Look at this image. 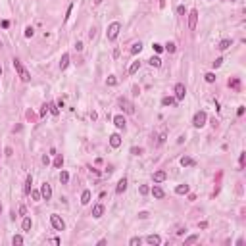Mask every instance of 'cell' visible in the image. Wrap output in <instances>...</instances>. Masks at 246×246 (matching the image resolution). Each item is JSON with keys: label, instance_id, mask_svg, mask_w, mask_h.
<instances>
[{"label": "cell", "instance_id": "ee69618b", "mask_svg": "<svg viewBox=\"0 0 246 246\" xmlns=\"http://www.w3.org/2000/svg\"><path fill=\"white\" fill-rule=\"evenodd\" d=\"M71 10H73V4H69V8H67V12H65V19H69V15H71Z\"/></svg>", "mask_w": 246, "mask_h": 246}, {"label": "cell", "instance_id": "52a82bcc", "mask_svg": "<svg viewBox=\"0 0 246 246\" xmlns=\"http://www.w3.org/2000/svg\"><path fill=\"white\" fill-rule=\"evenodd\" d=\"M196 21H198V10H191V14H189V29H194Z\"/></svg>", "mask_w": 246, "mask_h": 246}, {"label": "cell", "instance_id": "484cf974", "mask_svg": "<svg viewBox=\"0 0 246 246\" xmlns=\"http://www.w3.org/2000/svg\"><path fill=\"white\" fill-rule=\"evenodd\" d=\"M60 183H62V185H67V183H69V173H67V171L60 173Z\"/></svg>", "mask_w": 246, "mask_h": 246}, {"label": "cell", "instance_id": "3957f363", "mask_svg": "<svg viewBox=\"0 0 246 246\" xmlns=\"http://www.w3.org/2000/svg\"><path fill=\"white\" fill-rule=\"evenodd\" d=\"M206 121H208L206 111H196V114H194V119H192V125H194L196 129H200V127L206 125Z\"/></svg>", "mask_w": 246, "mask_h": 246}, {"label": "cell", "instance_id": "816d5d0a", "mask_svg": "<svg viewBox=\"0 0 246 246\" xmlns=\"http://www.w3.org/2000/svg\"><path fill=\"white\" fill-rule=\"evenodd\" d=\"M139 217H140V219H146V217H148V212H140Z\"/></svg>", "mask_w": 246, "mask_h": 246}, {"label": "cell", "instance_id": "91938a15", "mask_svg": "<svg viewBox=\"0 0 246 246\" xmlns=\"http://www.w3.org/2000/svg\"><path fill=\"white\" fill-rule=\"evenodd\" d=\"M231 2H235V0H231Z\"/></svg>", "mask_w": 246, "mask_h": 246}, {"label": "cell", "instance_id": "bcb514c9", "mask_svg": "<svg viewBox=\"0 0 246 246\" xmlns=\"http://www.w3.org/2000/svg\"><path fill=\"white\" fill-rule=\"evenodd\" d=\"M131 152L135 154V156H139V154H142V148H131Z\"/></svg>", "mask_w": 246, "mask_h": 246}, {"label": "cell", "instance_id": "f1b7e54d", "mask_svg": "<svg viewBox=\"0 0 246 246\" xmlns=\"http://www.w3.org/2000/svg\"><path fill=\"white\" fill-rule=\"evenodd\" d=\"M173 104H175V98H171V96L162 98V106H173Z\"/></svg>", "mask_w": 246, "mask_h": 246}, {"label": "cell", "instance_id": "7dc6e473", "mask_svg": "<svg viewBox=\"0 0 246 246\" xmlns=\"http://www.w3.org/2000/svg\"><path fill=\"white\" fill-rule=\"evenodd\" d=\"M75 50H83V42H79V41H77V42H75Z\"/></svg>", "mask_w": 246, "mask_h": 246}, {"label": "cell", "instance_id": "30bf717a", "mask_svg": "<svg viewBox=\"0 0 246 246\" xmlns=\"http://www.w3.org/2000/svg\"><path fill=\"white\" fill-rule=\"evenodd\" d=\"M119 104L123 106V110H125L127 114H135V108H133V104H131L129 100H125V98H119Z\"/></svg>", "mask_w": 246, "mask_h": 246}, {"label": "cell", "instance_id": "1f68e13d", "mask_svg": "<svg viewBox=\"0 0 246 246\" xmlns=\"http://www.w3.org/2000/svg\"><path fill=\"white\" fill-rule=\"evenodd\" d=\"M204 79H206V83H214L217 77H215V73H206V75H204Z\"/></svg>", "mask_w": 246, "mask_h": 246}, {"label": "cell", "instance_id": "ab89813d", "mask_svg": "<svg viewBox=\"0 0 246 246\" xmlns=\"http://www.w3.org/2000/svg\"><path fill=\"white\" fill-rule=\"evenodd\" d=\"M152 48H154V50H156V52H158V54H160V52L163 50V46H162V44H158V42H154V44H152Z\"/></svg>", "mask_w": 246, "mask_h": 246}, {"label": "cell", "instance_id": "e0dca14e", "mask_svg": "<svg viewBox=\"0 0 246 246\" xmlns=\"http://www.w3.org/2000/svg\"><path fill=\"white\" fill-rule=\"evenodd\" d=\"M31 185H33V177L27 175V179H25V185H23V192H25V194H29V192H31Z\"/></svg>", "mask_w": 246, "mask_h": 246}, {"label": "cell", "instance_id": "d6a6232c", "mask_svg": "<svg viewBox=\"0 0 246 246\" xmlns=\"http://www.w3.org/2000/svg\"><path fill=\"white\" fill-rule=\"evenodd\" d=\"M12 244H23V237H21V235H15L14 238H12Z\"/></svg>", "mask_w": 246, "mask_h": 246}, {"label": "cell", "instance_id": "5bb4252c", "mask_svg": "<svg viewBox=\"0 0 246 246\" xmlns=\"http://www.w3.org/2000/svg\"><path fill=\"white\" fill-rule=\"evenodd\" d=\"M146 242L152 244V246H160L162 244V238H160L158 235H150V237H146Z\"/></svg>", "mask_w": 246, "mask_h": 246}, {"label": "cell", "instance_id": "f5cc1de1", "mask_svg": "<svg viewBox=\"0 0 246 246\" xmlns=\"http://www.w3.org/2000/svg\"><path fill=\"white\" fill-rule=\"evenodd\" d=\"M238 162H240V167L244 165V152H240V158H238Z\"/></svg>", "mask_w": 246, "mask_h": 246}, {"label": "cell", "instance_id": "ac0fdd59", "mask_svg": "<svg viewBox=\"0 0 246 246\" xmlns=\"http://www.w3.org/2000/svg\"><path fill=\"white\" fill-rule=\"evenodd\" d=\"M90 196H93V194H90V191H83V194H81V204L87 206L88 202H90Z\"/></svg>", "mask_w": 246, "mask_h": 246}, {"label": "cell", "instance_id": "f6af8a7d", "mask_svg": "<svg viewBox=\"0 0 246 246\" xmlns=\"http://www.w3.org/2000/svg\"><path fill=\"white\" fill-rule=\"evenodd\" d=\"M198 229H208V221H200L198 223Z\"/></svg>", "mask_w": 246, "mask_h": 246}, {"label": "cell", "instance_id": "9a60e30c", "mask_svg": "<svg viewBox=\"0 0 246 246\" xmlns=\"http://www.w3.org/2000/svg\"><path fill=\"white\" fill-rule=\"evenodd\" d=\"M114 125H116L117 129H125V117H123V116H116V117H114Z\"/></svg>", "mask_w": 246, "mask_h": 246}, {"label": "cell", "instance_id": "d590c367", "mask_svg": "<svg viewBox=\"0 0 246 246\" xmlns=\"http://www.w3.org/2000/svg\"><path fill=\"white\" fill-rule=\"evenodd\" d=\"M140 242H142V240H140L139 237H133V238L129 240V244H131V246H140Z\"/></svg>", "mask_w": 246, "mask_h": 246}, {"label": "cell", "instance_id": "7c38bea8", "mask_svg": "<svg viewBox=\"0 0 246 246\" xmlns=\"http://www.w3.org/2000/svg\"><path fill=\"white\" fill-rule=\"evenodd\" d=\"M125 191H127V179L123 177V179H119V183H117L116 192H117V194H121V192H125Z\"/></svg>", "mask_w": 246, "mask_h": 246}, {"label": "cell", "instance_id": "db71d44e", "mask_svg": "<svg viewBox=\"0 0 246 246\" xmlns=\"http://www.w3.org/2000/svg\"><path fill=\"white\" fill-rule=\"evenodd\" d=\"M133 94H135V96H139V94H140V88L135 87V88H133Z\"/></svg>", "mask_w": 246, "mask_h": 246}, {"label": "cell", "instance_id": "4fadbf2b", "mask_svg": "<svg viewBox=\"0 0 246 246\" xmlns=\"http://www.w3.org/2000/svg\"><path fill=\"white\" fill-rule=\"evenodd\" d=\"M102 214H104V206H102V204H96V206L93 208V217L98 219V217H102Z\"/></svg>", "mask_w": 246, "mask_h": 246}, {"label": "cell", "instance_id": "9c48e42d", "mask_svg": "<svg viewBox=\"0 0 246 246\" xmlns=\"http://www.w3.org/2000/svg\"><path fill=\"white\" fill-rule=\"evenodd\" d=\"M165 179H167V173L162 171V169H160V171H156V173L152 175V181H154V183H163Z\"/></svg>", "mask_w": 246, "mask_h": 246}, {"label": "cell", "instance_id": "603a6c76", "mask_svg": "<svg viewBox=\"0 0 246 246\" xmlns=\"http://www.w3.org/2000/svg\"><path fill=\"white\" fill-rule=\"evenodd\" d=\"M148 64L152 65V67H160V65H162V60H160L158 56H152V58L148 60Z\"/></svg>", "mask_w": 246, "mask_h": 246}, {"label": "cell", "instance_id": "6f0895ef", "mask_svg": "<svg viewBox=\"0 0 246 246\" xmlns=\"http://www.w3.org/2000/svg\"><path fill=\"white\" fill-rule=\"evenodd\" d=\"M0 75H2V65H0Z\"/></svg>", "mask_w": 246, "mask_h": 246}, {"label": "cell", "instance_id": "f35d334b", "mask_svg": "<svg viewBox=\"0 0 246 246\" xmlns=\"http://www.w3.org/2000/svg\"><path fill=\"white\" fill-rule=\"evenodd\" d=\"M177 14H179V15H185L186 14V8H185V6H177Z\"/></svg>", "mask_w": 246, "mask_h": 246}, {"label": "cell", "instance_id": "b9f144b4", "mask_svg": "<svg viewBox=\"0 0 246 246\" xmlns=\"http://www.w3.org/2000/svg\"><path fill=\"white\" fill-rule=\"evenodd\" d=\"M33 33H35V31H33V27H27V29H25V37H33Z\"/></svg>", "mask_w": 246, "mask_h": 246}, {"label": "cell", "instance_id": "4dcf8cb0", "mask_svg": "<svg viewBox=\"0 0 246 246\" xmlns=\"http://www.w3.org/2000/svg\"><path fill=\"white\" fill-rule=\"evenodd\" d=\"M29 194H31V198L35 200V202H39V200L42 198V196H41V191H31V192H29Z\"/></svg>", "mask_w": 246, "mask_h": 246}, {"label": "cell", "instance_id": "2e32d148", "mask_svg": "<svg viewBox=\"0 0 246 246\" xmlns=\"http://www.w3.org/2000/svg\"><path fill=\"white\" fill-rule=\"evenodd\" d=\"M69 65V54L65 52V54H62V60H60V69H65Z\"/></svg>", "mask_w": 246, "mask_h": 246}, {"label": "cell", "instance_id": "8992f818", "mask_svg": "<svg viewBox=\"0 0 246 246\" xmlns=\"http://www.w3.org/2000/svg\"><path fill=\"white\" fill-rule=\"evenodd\" d=\"M41 196H42V200H50V198H52V186L48 185V183H42V186H41Z\"/></svg>", "mask_w": 246, "mask_h": 246}, {"label": "cell", "instance_id": "d6986e66", "mask_svg": "<svg viewBox=\"0 0 246 246\" xmlns=\"http://www.w3.org/2000/svg\"><path fill=\"white\" fill-rule=\"evenodd\" d=\"M231 44H233V41H231V39H223V41L219 42V46H217V48L223 52V50H227V48L231 46Z\"/></svg>", "mask_w": 246, "mask_h": 246}, {"label": "cell", "instance_id": "ba28073f", "mask_svg": "<svg viewBox=\"0 0 246 246\" xmlns=\"http://www.w3.org/2000/svg\"><path fill=\"white\" fill-rule=\"evenodd\" d=\"M150 192H152V194H154V198H158V200H162L163 196H165V192H163V189H162V186H158V183H156V185L152 186V191H150Z\"/></svg>", "mask_w": 246, "mask_h": 246}, {"label": "cell", "instance_id": "f546056e", "mask_svg": "<svg viewBox=\"0 0 246 246\" xmlns=\"http://www.w3.org/2000/svg\"><path fill=\"white\" fill-rule=\"evenodd\" d=\"M196 240H198V235H191V237H189V238L185 240V246H189V244H194Z\"/></svg>", "mask_w": 246, "mask_h": 246}, {"label": "cell", "instance_id": "7402d4cb", "mask_svg": "<svg viewBox=\"0 0 246 246\" xmlns=\"http://www.w3.org/2000/svg\"><path fill=\"white\" fill-rule=\"evenodd\" d=\"M48 111H50L52 116H58V114H60V108H58V104L50 102V104H48Z\"/></svg>", "mask_w": 246, "mask_h": 246}, {"label": "cell", "instance_id": "9f6ffc18", "mask_svg": "<svg viewBox=\"0 0 246 246\" xmlns=\"http://www.w3.org/2000/svg\"><path fill=\"white\" fill-rule=\"evenodd\" d=\"M94 4H96V6H98V4H102V0H94Z\"/></svg>", "mask_w": 246, "mask_h": 246}, {"label": "cell", "instance_id": "836d02e7", "mask_svg": "<svg viewBox=\"0 0 246 246\" xmlns=\"http://www.w3.org/2000/svg\"><path fill=\"white\" fill-rule=\"evenodd\" d=\"M229 87H233V88H237V90H238V88H240V81H238V79H231V81H229Z\"/></svg>", "mask_w": 246, "mask_h": 246}, {"label": "cell", "instance_id": "74e56055", "mask_svg": "<svg viewBox=\"0 0 246 246\" xmlns=\"http://www.w3.org/2000/svg\"><path fill=\"white\" fill-rule=\"evenodd\" d=\"M139 191H140V194H148V192H150V186L148 185H140Z\"/></svg>", "mask_w": 246, "mask_h": 246}, {"label": "cell", "instance_id": "7bdbcfd3", "mask_svg": "<svg viewBox=\"0 0 246 246\" xmlns=\"http://www.w3.org/2000/svg\"><path fill=\"white\" fill-rule=\"evenodd\" d=\"M221 64H223V58H215V62H214V67H219Z\"/></svg>", "mask_w": 246, "mask_h": 246}, {"label": "cell", "instance_id": "277c9868", "mask_svg": "<svg viewBox=\"0 0 246 246\" xmlns=\"http://www.w3.org/2000/svg\"><path fill=\"white\" fill-rule=\"evenodd\" d=\"M50 223H52V227H54L56 231H64V229H65L64 219H62L58 214H52V215H50Z\"/></svg>", "mask_w": 246, "mask_h": 246}, {"label": "cell", "instance_id": "e575fe53", "mask_svg": "<svg viewBox=\"0 0 246 246\" xmlns=\"http://www.w3.org/2000/svg\"><path fill=\"white\" fill-rule=\"evenodd\" d=\"M163 48H165V50L169 52V54H173V52H175V42H167V44H165Z\"/></svg>", "mask_w": 246, "mask_h": 246}, {"label": "cell", "instance_id": "4316f807", "mask_svg": "<svg viewBox=\"0 0 246 246\" xmlns=\"http://www.w3.org/2000/svg\"><path fill=\"white\" fill-rule=\"evenodd\" d=\"M139 67H140V62H133V64L129 65V73H131V75H135L137 71H139Z\"/></svg>", "mask_w": 246, "mask_h": 246}, {"label": "cell", "instance_id": "5b68a950", "mask_svg": "<svg viewBox=\"0 0 246 246\" xmlns=\"http://www.w3.org/2000/svg\"><path fill=\"white\" fill-rule=\"evenodd\" d=\"M185 94H186V88L183 83H177L175 85V100L179 102V100H185Z\"/></svg>", "mask_w": 246, "mask_h": 246}, {"label": "cell", "instance_id": "680465c9", "mask_svg": "<svg viewBox=\"0 0 246 246\" xmlns=\"http://www.w3.org/2000/svg\"><path fill=\"white\" fill-rule=\"evenodd\" d=\"M0 214H2V204H0Z\"/></svg>", "mask_w": 246, "mask_h": 246}, {"label": "cell", "instance_id": "83f0119b", "mask_svg": "<svg viewBox=\"0 0 246 246\" xmlns=\"http://www.w3.org/2000/svg\"><path fill=\"white\" fill-rule=\"evenodd\" d=\"M64 165V156L62 154H56V158H54V167H62Z\"/></svg>", "mask_w": 246, "mask_h": 246}, {"label": "cell", "instance_id": "11a10c76", "mask_svg": "<svg viewBox=\"0 0 246 246\" xmlns=\"http://www.w3.org/2000/svg\"><path fill=\"white\" fill-rule=\"evenodd\" d=\"M237 114H238V116H242V114H244V106H238V110H237Z\"/></svg>", "mask_w": 246, "mask_h": 246}, {"label": "cell", "instance_id": "c3c4849f", "mask_svg": "<svg viewBox=\"0 0 246 246\" xmlns=\"http://www.w3.org/2000/svg\"><path fill=\"white\" fill-rule=\"evenodd\" d=\"M46 111H48V106H42V110H41V117L46 116Z\"/></svg>", "mask_w": 246, "mask_h": 246}, {"label": "cell", "instance_id": "f907efd6", "mask_svg": "<svg viewBox=\"0 0 246 246\" xmlns=\"http://www.w3.org/2000/svg\"><path fill=\"white\" fill-rule=\"evenodd\" d=\"M42 163H44V165H48V163H50V158H48V156H42Z\"/></svg>", "mask_w": 246, "mask_h": 246}, {"label": "cell", "instance_id": "cb8c5ba5", "mask_svg": "<svg viewBox=\"0 0 246 246\" xmlns=\"http://www.w3.org/2000/svg\"><path fill=\"white\" fill-rule=\"evenodd\" d=\"M181 165H183V167H186V165H194V160L189 158V156H183V158H181Z\"/></svg>", "mask_w": 246, "mask_h": 246}, {"label": "cell", "instance_id": "681fc988", "mask_svg": "<svg viewBox=\"0 0 246 246\" xmlns=\"http://www.w3.org/2000/svg\"><path fill=\"white\" fill-rule=\"evenodd\" d=\"M27 214V210H25V206H19V215H25Z\"/></svg>", "mask_w": 246, "mask_h": 246}, {"label": "cell", "instance_id": "44dd1931", "mask_svg": "<svg viewBox=\"0 0 246 246\" xmlns=\"http://www.w3.org/2000/svg\"><path fill=\"white\" fill-rule=\"evenodd\" d=\"M140 50H142V42L139 41V42H135V44L131 46V50H129V52H131V54H133V56H135V54H139Z\"/></svg>", "mask_w": 246, "mask_h": 246}, {"label": "cell", "instance_id": "8d00e7d4", "mask_svg": "<svg viewBox=\"0 0 246 246\" xmlns=\"http://www.w3.org/2000/svg\"><path fill=\"white\" fill-rule=\"evenodd\" d=\"M106 83L110 85V87H116V85H117V79H116V77H114V75H110V77H108V81H106Z\"/></svg>", "mask_w": 246, "mask_h": 246}, {"label": "cell", "instance_id": "8fae6325", "mask_svg": "<svg viewBox=\"0 0 246 246\" xmlns=\"http://www.w3.org/2000/svg\"><path fill=\"white\" fill-rule=\"evenodd\" d=\"M110 146L111 148H119L121 146V137L117 135V133H114V135L110 137Z\"/></svg>", "mask_w": 246, "mask_h": 246}, {"label": "cell", "instance_id": "6da1fadb", "mask_svg": "<svg viewBox=\"0 0 246 246\" xmlns=\"http://www.w3.org/2000/svg\"><path fill=\"white\" fill-rule=\"evenodd\" d=\"M12 64H14V67H15V71H18V75H19V79L23 81V83H27L29 79H31V75H29V71L25 69L23 67V64H21V62L18 60V58H14V62H12Z\"/></svg>", "mask_w": 246, "mask_h": 246}, {"label": "cell", "instance_id": "60d3db41", "mask_svg": "<svg viewBox=\"0 0 246 246\" xmlns=\"http://www.w3.org/2000/svg\"><path fill=\"white\" fill-rule=\"evenodd\" d=\"M165 139H167V137H165V133H162V135H160V139H158V146H162V144L165 142Z\"/></svg>", "mask_w": 246, "mask_h": 246}, {"label": "cell", "instance_id": "d4e9b609", "mask_svg": "<svg viewBox=\"0 0 246 246\" xmlns=\"http://www.w3.org/2000/svg\"><path fill=\"white\" fill-rule=\"evenodd\" d=\"M175 192L177 194H189V185H179L175 189Z\"/></svg>", "mask_w": 246, "mask_h": 246}, {"label": "cell", "instance_id": "7a4b0ae2", "mask_svg": "<svg viewBox=\"0 0 246 246\" xmlns=\"http://www.w3.org/2000/svg\"><path fill=\"white\" fill-rule=\"evenodd\" d=\"M119 31H121V23H119V21H114V23H110V25H108V33H106L108 41H116L117 35H119Z\"/></svg>", "mask_w": 246, "mask_h": 246}, {"label": "cell", "instance_id": "ffe728a7", "mask_svg": "<svg viewBox=\"0 0 246 246\" xmlns=\"http://www.w3.org/2000/svg\"><path fill=\"white\" fill-rule=\"evenodd\" d=\"M31 225H33L31 217H23V221H21V229H23V231H31Z\"/></svg>", "mask_w": 246, "mask_h": 246}]
</instances>
